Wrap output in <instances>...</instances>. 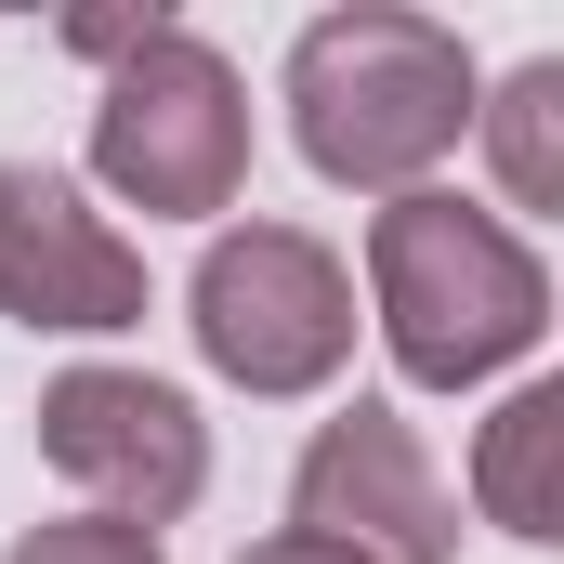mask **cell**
I'll list each match as a JSON object with an SVG mask.
<instances>
[{"label":"cell","mask_w":564,"mask_h":564,"mask_svg":"<svg viewBox=\"0 0 564 564\" xmlns=\"http://www.w3.org/2000/svg\"><path fill=\"white\" fill-rule=\"evenodd\" d=\"M473 40L408 0H341L289 40V144L341 197H421L433 171L473 144Z\"/></svg>","instance_id":"obj_1"},{"label":"cell","mask_w":564,"mask_h":564,"mask_svg":"<svg viewBox=\"0 0 564 564\" xmlns=\"http://www.w3.org/2000/svg\"><path fill=\"white\" fill-rule=\"evenodd\" d=\"M355 328H381L408 394H486L552 341V263L499 210L421 184V197L368 210V315Z\"/></svg>","instance_id":"obj_2"},{"label":"cell","mask_w":564,"mask_h":564,"mask_svg":"<svg viewBox=\"0 0 564 564\" xmlns=\"http://www.w3.org/2000/svg\"><path fill=\"white\" fill-rule=\"evenodd\" d=\"M93 184L144 224H224L250 197V79L224 66V40H197L184 13L106 66L93 93Z\"/></svg>","instance_id":"obj_3"},{"label":"cell","mask_w":564,"mask_h":564,"mask_svg":"<svg viewBox=\"0 0 564 564\" xmlns=\"http://www.w3.org/2000/svg\"><path fill=\"white\" fill-rule=\"evenodd\" d=\"M184 328H197L210 381L302 408L355 368V263L315 224H210V250L184 276Z\"/></svg>","instance_id":"obj_4"},{"label":"cell","mask_w":564,"mask_h":564,"mask_svg":"<svg viewBox=\"0 0 564 564\" xmlns=\"http://www.w3.org/2000/svg\"><path fill=\"white\" fill-rule=\"evenodd\" d=\"M40 459L79 486V512H119V525H184L210 499V421L184 381L158 368H53L40 381Z\"/></svg>","instance_id":"obj_5"},{"label":"cell","mask_w":564,"mask_h":564,"mask_svg":"<svg viewBox=\"0 0 564 564\" xmlns=\"http://www.w3.org/2000/svg\"><path fill=\"white\" fill-rule=\"evenodd\" d=\"M289 525L355 564H459V499L394 394H355L315 421V446L289 459Z\"/></svg>","instance_id":"obj_6"},{"label":"cell","mask_w":564,"mask_h":564,"mask_svg":"<svg viewBox=\"0 0 564 564\" xmlns=\"http://www.w3.org/2000/svg\"><path fill=\"white\" fill-rule=\"evenodd\" d=\"M144 302V250L93 210V184L53 158H0V315L26 341H119Z\"/></svg>","instance_id":"obj_7"},{"label":"cell","mask_w":564,"mask_h":564,"mask_svg":"<svg viewBox=\"0 0 564 564\" xmlns=\"http://www.w3.org/2000/svg\"><path fill=\"white\" fill-rule=\"evenodd\" d=\"M473 512L525 552L564 539V381H512L473 433Z\"/></svg>","instance_id":"obj_8"},{"label":"cell","mask_w":564,"mask_h":564,"mask_svg":"<svg viewBox=\"0 0 564 564\" xmlns=\"http://www.w3.org/2000/svg\"><path fill=\"white\" fill-rule=\"evenodd\" d=\"M473 144H486V171H499V224H512V237L552 224L564 210V53L486 79V93H473Z\"/></svg>","instance_id":"obj_9"},{"label":"cell","mask_w":564,"mask_h":564,"mask_svg":"<svg viewBox=\"0 0 564 564\" xmlns=\"http://www.w3.org/2000/svg\"><path fill=\"white\" fill-rule=\"evenodd\" d=\"M0 564H171L144 525H119V512H53V525H26Z\"/></svg>","instance_id":"obj_10"},{"label":"cell","mask_w":564,"mask_h":564,"mask_svg":"<svg viewBox=\"0 0 564 564\" xmlns=\"http://www.w3.org/2000/svg\"><path fill=\"white\" fill-rule=\"evenodd\" d=\"M158 26H171V13H158V0H119V13H66V26H53V40H66V53H93V66H119V53H144V40H158Z\"/></svg>","instance_id":"obj_11"},{"label":"cell","mask_w":564,"mask_h":564,"mask_svg":"<svg viewBox=\"0 0 564 564\" xmlns=\"http://www.w3.org/2000/svg\"><path fill=\"white\" fill-rule=\"evenodd\" d=\"M237 564H355V552H328V539H302V525H276V539H250Z\"/></svg>","instance_id":"obj_12"}]
</instances>
